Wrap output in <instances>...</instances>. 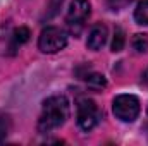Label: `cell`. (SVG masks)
<instances>
[{
    "label": "cell",
    "mask_w": 148,
    "mask_h": 146,
    "mask_svg": "<svg viewBox=\"0 0 148 146\" xmlns=\"http://www.w3.org/2000/svg\"><path fill=\"white\" fill-rule=\"evenodd\" d=\"M69 117V102L64 95L50 96L43 102L41 113L38 119V131L40 132H52L53 129L60 127Z\"/></svg>",
    "instance_id": "cell-1"
},
{
    "label": "cell",
    "mask_w": 148,
    "mask_h": 146,
    "mask_svg": "<svg viewBox=\"0 0 148 146\" xmlns=\"http://www.w3.org/2000/svg\"><path fill=\"white\" fill-rule=\"evenodd\" d=\"M90 12H91V5L88 0H73L71 2L67 16H66V23H67L71 35H74V36L81 35L84 23L90 17Z\"/></svg>",
    "instance_id": "cell-2"
},
{
    "label": "cell",
    "mask_w": 148,
    "mask_h": 146,
    "mask_svg": "<svg viewBox=\"0 0 148 146\" xmlns=\"http://www.w3.org/2000/svg\"><path fill=\"white\" fill-rule=\"evenodd\" d=\"M114 115L122 122H134L140 115V100L134 95H119L112 102Z\"/></svg>",
    "instance_id": "cell-3"
},
{
    "label": "cell",
    "mask_w": 148,
    "mask_h": 146,
    "mask_svg": "<svg viewBox=\"0 0 148 146\" xmlns=\"http://www.w3.org/2000/svg\"><path fill=\"white\" fill-rule=\"evenodd\" d=\"M66 45H67L66 31L60 28H55V26L45 28L38 38V48L43 53H57L62 48H66Z\"/></svg>",
    "instance_id": "cell-4"
},
{
    "label": "cell",
    "mask_w": 148,
    "mask_h": 146,
    "mask_svg": "<svg viewBox=\"0 0 148 146\" xmlns=\"http://www.w3.org/2000/svg\"><path fill=\"white\" fill-rule=\"evenodd\" d=\"M102 119L97 103L90 98H81L77 102V124L83 131H91Z\"/></svg>",
    "instance_id": "cell-5"
},
{
    "label": "cell",
    "mask_w": 148,
    "mask_h": 146,
    "mask_svg": "<svg viewBox=\"0 0 148 146\" xmlns=\"http://www.w3.org/2000/svg\"><path fill=\"white\" fill-rule=\"evenodd\" d=\"M105 40H107V26L102 24V23H98V24H95V26L90 29L86 45H88L90 50H95V52H97V50H100V48L103 46Z\"/></svg>",
    "instance_id": "cell-6"
},
{
    "label": "cell",
    "mask_w": 148,
    "mask_h": 146,
    "mask_svg": "<svg viewBox=\"0 0 148 146\" xmlns=\"http://www.w3.org/2000/svg\"><path fill=\"white\" fill-rule=\"evenodd\" d=\"M81 79H84L86 84H88V88H91V89H103V88L107 86V79H105L102 74H98V72L83 74Z\"/></svg>",
    "instance_id": "cell-7"
},
{
    "label": "cell",
    "mask_w": 148,
    "mask_h": 146,
    "mask_svg": "<svg viewBox=\"0 0 148 146\" xmlns=\"http://www.w3.org/2000/svg\"><path fill=\"white\" fill-rule=\"evenodd\" d=\"M134 19H136L138 24H147L148 26V0H141V2L136 5Z\"/></svg>",
    "instance_id": "cell-8"
},
{
    "label": "cell",
    "mask_w": 148,
    "mask_h": 146,
    "mask_svg": "<svg viewBox=\"0 0 148 146\" xmlns=\"http://www.w3.org/2000/svg\"><path fill=\"white\" fill-rule=\"evenodd\" d=\"M29 36H31V33H29L28 28H24V26L17 28V29L12 33V43H14V48H16V46H21L23 43H26V41L29 40Z\"/></svg>",
    "instance_id": "cell-9"
},
{
    "label": "cell",
    "mask_w": 148,
    "mask_h": 146,
    "mask_svg": "<svg viewBox=\"0 0 148 146\" xmlns=\"http://www.w3.org/2000/svg\"><path fill=\"white\" fill-rule=\"evenodd\" d=\"M131 45H133V48L138 53H147L148 52V36L147 35H134Z\"/></svg>",
    "instance_id": "cell-10"
},
{
    "label": "cell",
    "mask_w": 148,
    "mask_h": 146,
    "mask_svg": "<svg viewBox=\"0 0 148 146\" xmlns=\"http://www.w3.org/2000/svg\"><path fill=\"white\" fill-rule=\"evenodd\" d=\"M124 41H126L124 31H122L121 28H115L114 38H112V52H121V50L124 48Z\"/></svg>",
    "instance_id": "cell-11"
},
{
    "label": "cell",
    "mask_w": 148,
    "mask_h": 146,
    "mask_svg": "<svg viewBox=\"0 0 148 146\" xmlns=\"http://www.w3.org/2000/svg\"><path fill=\"white\" fill-rule=\"evenodd\" d=\"M62 2H64V0H50V2H48V10H47V17H48V19L53 17V16L59 12Z\"/></svg>",
    "instance_id": "cell-12"
},
{
    "label": "cell",
    "mask_w": 148,
    "mask_h": 146,
    "mask_svg": "<svg viewBox=\"0 0 148 146\" xmlns=\"http://www.w3.org/2000/svg\"><path fill=\"white\" fill-rule=\"evenodd\" d=\"M7 132H9V117L0 115V141L7 136Z\"/></svg>",
    "instance_id": "cell-13"
},
{
    "label": "cell",
    "mask_w": 148,
    "mask_h": 146,
    "mask_svg": "<svg viewBox=\"0 0 148 146\" xmlns=\"http://www.w3.org/2000/svg\"><path fill=\"white\" fill-rule=\"evenodd\" d=\"M127 2H131V0H109V5H110L114 10H119V9H122Z\"/></svg>",
    "instance_id": "cell-14"
},
{
    "label": "cell",
    "mask_w": 148,
    "mask_h": 146,
    "mask_svg": "<svg viewBox=\"0 0 148 146\" xmlns=\"http://www.w3.org/2000/svg\"><path fill=\"white\" fill-rule=\"evenodd\" d=\"M143 83H145V84L148 86V69L145 71V72H143Z\"/></svg>",
    "instance_id": "cell-15"
}]
</instances>
